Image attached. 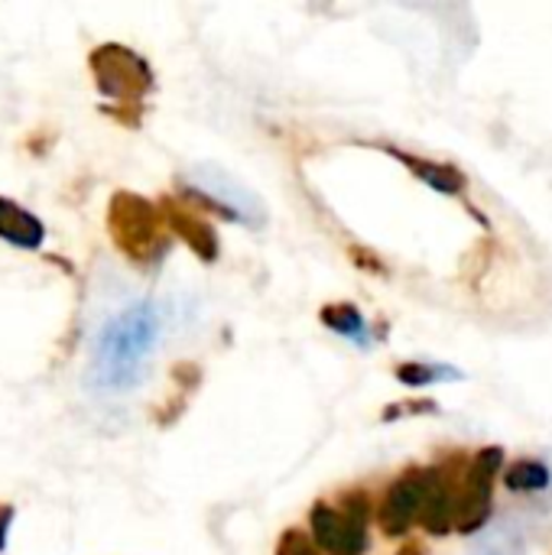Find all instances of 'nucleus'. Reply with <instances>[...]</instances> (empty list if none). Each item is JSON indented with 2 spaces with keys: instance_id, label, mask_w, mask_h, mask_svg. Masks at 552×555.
<instances>
[{
  "instance_id": "1",
  "label": "nucleus",
  "mask_w": 552,
  "mask_h": 555,
  "mask_svg": "<svg viewBox=\"0 0 552 555\" xmlns=\"http://www.w3.org/2000/svg\"><path fill=\"white\" fill-rule=\"evenodd\" d=\"M159 341V312L153 302H137L114 315L94 338L88 387L98 393H127L133 390L143 374L146 361Z\"/></svg>"
},
{
  "instance_id": "2",
  "label": "nucleus",
  "mask_w": 552,
  "mask_h": 555,
  "mask_svg": "<svg viewBox=\"0 0 552 555\" xmlns=\"http://www.w3.org/2000/svg\"><path fill=\"white\" fill-rule=\"evenodd\" d=\"M107 231L114 247L133 263H153L166 254V221L159 205L137 192H114L107 205Z\"/></svg>"
},
{
  "instance_id": "3",
  "label": "nucleus",
  "mask_w": 552,
  "mask_h": 555,
  "mask_svg": "<svg viewBox=\"0 0 552 555\" xmlns=\"http://www.w3.org/2000/svg\"><path fill=\"white\" fill-rule=\"evenodd\" d=\"M368 524H371V501L364 491H348V494H342L338 504L319 501L309 511L312 543L325 555L368 553L371 550Z\"/></svg>"
},
{
  "instance_id": "4",
  "label": "nucleus",
  "mask_w": 552,
  "mask_h": 555,
  "mask_svg": "<svg viewBox=\"0 0 552 555\" xmlns=\"http://www.w3.org/2000/svg\"><path fill=\"white\" fill-rule=\"evenodd\" d=\"M182 198H185V205L189 202L202 205L205 211H215L224 221H238V224H247V228H260L267 221L264 202L247 185H241L234 176H228L224 169L208 166V163L192 169L189 185L182 182Z\"/></svg>"
},
{
  "instance_id": "5",
  "label": "nucleus",
  "mask_w": 552,
  "mask_h": 555,
  "mask_svg": "<svg viewBox=\"0 0 552 555\" xmlns=\"http://www.w3.org/2000/svg\"><path fill=\"white\" fill-rule=\"evenodd\" d=\"M88 68L94 75V85L101 94L120 101V107H140V101L153 91V68L146 65L143 55H137L127 46L104 42L91 49Z\"/></svg>"
},
{
  "instance_id": "6",
  "label": "nucleus",
  "mask_w": 552,
  "mask_h": 555,
  "mask_svg": "<svg viewBox=\"0 0 552 555\" xmlns=\"http://www.w3.org/2000/svg\"><path fill=\"white\" fill-rule=\"evenodd\" d=\"M504 468V449L488 446L482 449L468 465H465V478H462V491H459V527L455 533H478L482 527H488L491 514H495V481Z\"/></svg>"
},
{
  "instance_id": "7",
  "label": "nucleus",
  "mask_w": 552,
  "mask_h": 555,
  "mask_svg": "<svg viewBox=\"0 0 552 555\" xmlns=\"http://www.w3.org/2000/svg\"><path fill=\"white\" fill-rule=\"evenodd\" d=\"M436 481H439V468H410L387 488L377 520L390 540L407 537L413 530V524H420V514H423Z\"/></svg>"
},
{
  "instance_id": "8",
  "label": "nucleus",
  "mask_w": 552,
  "mask_h": 555,
  "mask_svg": "<svg viewBox=\"0 0 552 555\" xmlns=\"http://www.w3.org/2000/svg\"><path fill=\"white\" fill-rule=\"evenodd\" d=\"M159 211H163V221H166V231L176 234L179 241H185V247L202 260V263H215L218 260V234L215 228L198 218L192 211V205L179 202V198H163L159 202Z\"/></svg>"
},
{
  "instance_id": "9",
  "label": "nucleus",
  "mask_w": 552,
  "mask_h": 555,
  "mask_svg": "<svg viewBox=\"0 0 552 555\" xmlns=\"http://www.w3.org/2000/svg\"><path fill=\"white\" fill-rule=\"evenodd\" d=\"M381 150H384L387 156H394L397 163H403L423 185H429V189H436V192H442V195H462L465 185H468L465 172H462L459 166H452V163L423 159V156H413V153H407V150H400V146H387V143H381Z\"/></svg>"
},
{
  "instance_id": "10",
  "label": "nucleus",
  "mask_w": 552,
  "mask_h": 555,
  "mask_svg": "<svg viewBox=\"0 0 552 555\" xmlns=\"http://www.w3.org/2000/svg\"><path fill=\"white\" fill-rule=\"evenodd\" d=\"M0 237L20 250H36L46 237V228L33 211L0 195Z\"/></svg>"
},
{
  "instance_id": "11",
  "label": "nucleus",
  "mask_w": 552,
  "mask_h": 555,
  "mask_svg": "<svg viewBox=\"0 0 552 555\" xmlns=\"http://www.w3.org/2000/svg\"><path fill=\"white\" fill-rule=\"evenodd\" d=\"M319 319H322V325L329 332H335L342 338H351L358 345L371 341V328H368V322H364V315H361V309L355 302H329V306H322Z\"/></svg>"
},
{
  "instance_id": "12",
  "label": "nucleus",
  "mask_w": 552,
  "mask_h": 555,
  "mask_svg": "<svg viewBox=\"0 0 552 555\" xmlns=\"http://www.w3.org/2000/svg\"><path fill=\"white\" fill-rule=\"evenodd\" d=\"M550 468L534 459H521L511 468H504V488L511 494H537L550 488Z\"/></svg>"
},
{
  "instance_id": "13",
  "label": "nucleus",
  "mask_w": 552,
  "mask_h": 555,
  "mask_svg": "<svg viewBox=\"0 0 552 555\" xmlns=\"http://www.w3.org/2000/svg\"><path fill=\"white\" fill-rule=\"evenodd\" d=\"M465 374L449 367V364H426V361H407L397 367V380L410 390H423L433 384H446V380H462Z\"/></svg>"
},
{
  "instance_id": "14",
  "label": "nucleus",
  "mask_w": 552,
  "mask_h": 555,
  "mask_svg": "<svg viewBox=\"0 0 552 555\" xmlns=\"http://www.w3.org/2000/svg\"><path fill=\"white\" fill-rule=\"evenodd\" d=\"M277 555H322V550L312 543V537H306V533H299V530H286V533L280 537Z\"/></svg>"
},
{
  "instance_id": "15",
  "label": "nucleus",
  "mask_w": 552,
  "mask_h": 555,
  "mask_svg": "<svg viewBox=\"0 0 552 555\" xmlns=\"http://www.w3.org/2000/svg\"><path fill=\"white\" fill-rule=\"evenodd\" d=\"M403 413H413V416H420V413H439V403L436 400H403V403L387 406L381 420L384 423H394V420H403Z\"/></svg>"
},
{
  "instance_id": "16",
  "label": "nucleus",
  "mask_w": 552,
  "mask_h": 555,
  "mask_svg": "<svg viewBox=\"0 0 552 555\" xmlns=\"http://www.w3.org/2000/svg\"><path fill=\"white\" fill-rule=\"evenodd\" d=\"M172 377L182 384V390H192V387H198L202 371H198L195 364H185V361H182V364H176V367H172Z\"/></svg>"
},
{
  "instance_id": "17",
  "label": "nucleus",
  "mask_w": 552,
  "mask_h": 555,
  "mask_svg": "<svg viewBox=\"0 0 552 555\" xmlns=\"http://www.w3.org/2000/svg\"><path fill=\"white\" fill-rule=\"evenodd\" d=\"M10 524H13V507L0 504V553L7 546V533H10Z\"/></svg>"
},
{
  "instance_id": "18",
  "label": "nucleus",
  "mask_w": 552,
  "mask_h": 555,
  "mask_svg": "<svg viewBox=\"0 0 552 555\" xmlns=\"http://www.w3.org/2000/svg\"><path fill=\"white\" fill-rule=\"evenodd\" d=\"M397 555H426V550H423L420 543H403V546L397 550Z\"/></svg>"
}]
</instances>
